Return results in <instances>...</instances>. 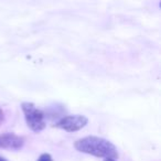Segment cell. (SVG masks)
<instances>
[{
  "label": "cell",
  "instance_id": "obj_1",
  "mask_svg": "<svg viewBox=\"0 0 161 161\" xmlns=\"http://www.w3.org/2000/svg\"><path fill=\"white\" fill-rule=\"evenodd\" d=\"M74 147L77 151L92 154V156L98 157V158L116 159L118 157L116 147L110 141L101 138V137L88 136L85 138L78 139L74 143Z\"/></svg>",
  "mask_w": 161,
  "mask_h": 161
},
{
  "label": "cell",
  "instance_id": "obj_2",
  "mask_svg": "<svg viewBox=\"0 0 161 161\" xmlns=\"http://www.w3.org/2000/svg\"><path fill=\"white\" fill-rule=\"evenodd\" d=\"M21 107L28 127L34 132L42 131L45 128V116L42 110L36 108L32 103H22Z\"/></svg>",
  "mask_w": 161,
  "mask_h": 161
},
{
  "label": "cell",
  "instance_id": "obj_3",
  "mask_svg": "<svg viewBox=\"0 0 161 161\" xmlns=\"http://www.w3.org/2000/svg\"><path fill=\"white\" fill-rule=\"evenodd\" d=\"M88 123L87 117L83 115H74V116H64L56 121L55 127L61 128L67 132L77 131V130L84 128Z\"/></svg>",
  "mask_w": 161,
  "mask_h": 161
},
{
  "label": "cell",
  "instance_id": "obj_4",
  "mask_svg": "<svg viewBox=\"0 0 161 161\" xmlns=\"http://www.w3.org/2000/svg\"><path fill=\"white\" fill-rule=\"evenodd\" d=\"M23 146V139L14 134H3L0 135V149L7 150H19Z\"/></svg>",
  "mask_w": 161,
  "mask_h": 161
},
{
  "label": "cell",
  "instance_id": "obj_5",
  "mask_svg": "<svg viewBox=\"0 0 161 161\" xmlns=\"http://www.w3.org/2000/svg\"><path fill=\"white\" fill-rule=\"evenodd\" d=\"M38 161H53L52 160V157L49 153H43L40 156V158L38 159Z\"/></svg>",
  "mask_w": 161,
  "mask_h": 161
},
{
  "label": "cell",
  "instance_id": "obj_6",
  "mask_svg": "<svg viewBox=\"0 0 161 161\" xmlns=\"http://www.w3.org/2000/svg\"><path fill=\"white\" fill-rule=\"evenodd\" d=\"M3 119H5V115H3V109H1V108H0V124L3 123Z\"/></svg>",
  "mask_w": 161,
  "mask_h": 161
},
{
  "label": "cell",
  "instance_id": "obj_7",
  "mask_svg": "<svg viewBox=\"0 0 161 161\" xmlns=\"http://www.w3.org/2000/svg\"><path fill=\"white\" fill-rule=\"evenodd\" d=\"M104 161H115V159H112V158H105Z\"/></svg>",
  "mask_w": 161,
  "mask_h": 161
},
{
  "label": "cell",
  "instance_id": "obj_8",
  "mask_svg": "<svg viewBox=\"0 0 161 161\" xmlns=\"http://www.w3.org/2000/svg\"><path fill=\"white\" fill-rule=\"evenodd\" d=\"M0 161H7V160H6V159H3V158H1V157H0Z\"/></svg>",
  "mask_w": 161,
  "mask_h": 161
}]
</instances>
